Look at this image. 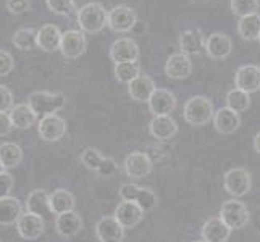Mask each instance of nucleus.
<instances>
[{"mask_svg":"<svg viewBox=\"0 0 260 242\" xmlns=\"http://www.w3.org/2000/svg\"><path fill=\"white\" fill-rule=\"evenodd\" d=\"M50 194L44 189H36L28 195V200H26V212H29L32 215H38V217H46L47 213H50Z\"/></svg>","mask_w":260,"mask_h":242,"instance_id":"obj_28","label":"nucleus"},{"mask_svg":"<svg viewBox=\"0 0 260 242\" xmlns=\"http://www.w3.org/2000/svg\"><path fill=\"white\" fill-rule=\"evenodd\" d=\"M78 24L83 32L87 34H97L101 32L109 20V12L105 10L102 4L99 2H89L83 5L78 10Z\"/></svg>","mask_w":260,"mask_h":242,"instance_id":"obj_1","label":"nucleus"},{"mask_svg":"<svg viewBox=\"0 0 260 242\" xmlns=\"http://www.w3.org/2000/svg\"><path fill=\"white\" fill-rule=\"evenodd\" d=\"M136 23H138V15L128 5L113 7L109 12L107 26H109L113 32H128L136 26Z\"/></svg>","mask_w":260,"mask_h":242,"instance_id":"obj_8","label":"nucleus"},{"mask_svg":"<svg viewBox=\"0 0 260 242\" xmlns=\"http://www.w3.org/2000/svg\"><path fill=\"white\" fill-rule=\"evenodd\" d=\"M61 32L55 24H44L38 29V47L44 52H55L60 50Z\"/></svg>","mask_w":260,"mask_h":242,"instance_id":"obj_24","label":"nucleus"},{"mask_svg":"<svg viewBox=\"0 0 260 242\" xmlns=\"http://www.w3.org/2000/svg\"><path fill=\"white\" fill-rule=\"evenodd\" d=\"M67 103V97L63 94H52V92H34L28 98V105L38 116L55 115Z\"/></svg>","mask_w":260,"mask_h":242,"instance_id":"obj_3","label":"nucleus"},{"mask_svg":"<svg viewBox=\"0 0 260 242\" xmlns=\"http://www.w3.org/2000/svg\"><path fill=\"white\" fill-rule=\"evenodd\" d=\"M110 60L113 63H124V61H138L139 46L129 38L116 39L110 46Z\"/></svg>","mask_w":260,"mask_h":242,"instance_id":"obj_14","label":"nucleus"},{"mask_svg":"<svg viewBox=\"0 0 260 242\" xmlns=\"http://www.w3.org/2000/svg\"><path fill=\"white\" fill-rule=\"evenodd\" d=\"M81 163L87 169H92V171L99 173L104 178H109L118 171V165H116V161L113 158L105 157L97 149L92 147L84 149V152L81 154Z\"/></svg>","mask_w":260,"mask_h":242,"instance_id":"obj_6","label":"nucleus"},{"mask_svg":"<svg viewBox=\"0 0 260 242\" xmlns=\"http://www.w3.org/2000/svg\"><path fill=\"white\" fill-rule=\"evenodd\" d=\"M55 229L63 237H75L83 229V220L75 210L61 213L55 218Z\"/></svg>","mask_w":260,"mask_h":242,"instance_id":"obj_23","label":"nucleus"},{"mask_svg":"<svg viewBox=\"0 0 260 242\" xmlns=\"http://www.w3.org/2000/svg\"><path fill=\"white\" fill-rule=\"evenodd\" d=\"M147 103H149V110L154 113V116L170 115L176 109V97L168 89L157 87Z\"/></svg>","mask_w":260,"mask_h":242,"instance_id":"obj_17","label":"nucleus"},{"mask_svg":"<svg viewBox=\"0 0 260 242\" xmlns=\"http://www.w3.org/2000/svg\"><path fill=\"white\" fill-rule=\"evenodd\" d=\"M46 4L50 12L60 16L71 15L75 10V0H46Z\"/></svg>","mask_w":260,"mask_h":242,"instance_id":"obj_37","label":"nucleus"},{"mask_svg":"<svg viewBox=\"0 0 260 242\" xmlns=\"http://www.w3.org/2000/svg\"><path fill=\"white\" fill-rule=\"evenodd\" d=\"M223 186H225V191L231 197H235V199L236 197H244L250 191L252 178H250L249 171L244 168H233L225 173Z\"/></svg>","mask_w":260,"mask_h":242,"instance_id":"obj_7","label":"nucleus"},{"mask_svg":"<svg viewBox=\"0 0 260 242\" xmlns=\"http://www.w3.org/2000/svg\"><path fill=\"white\" fill-rule=\"evenodd\" d=\"M13 128V123L10 118V113H0V137L10 134Z\"/></svg>","mask_w":260,"mask_h":242,"instance_id":"obj_42","label":"nucleus"},{"mask_svg":"<svg viewBox=\"0 0 260 242\" xmlns=\"http://www.w3.org/2000/svg\"><path fill=\"white\" fill-rule=\"evenodd\" d=\"M250 105V94L241 91V89H233L226 94V107L236 113H243Z\"/></svg>","mask_w":260,"mask_h":242,"instance_id":"obj_35","label":"nucleus"},{"mask_svg":"<svg viewBox=\"0 0 260 242\" xmlns=\"http://www.w3.org/2000/svg\"><path fill=\"white\" fill-rule=\"evenodd\" d=\"M144 213L146 212L142 210L136 202L121 200V203H118V207H116L113 217L124 229H131V228H136L142 221Z\"/></svg>","mask_w":260,"mask_h":242,"instance_id":"obj_13","label":"nucleus"},{"mask_svg":"<svg viewBox=\"0 0 260 242\" xmlns=\"http://www.w3.org/2000/svg\"><path fill=\"white\" fill-rule=\"evenodd\" d=\"M120 197H121V200L136 202L144 212L152 210L157 205V202H158L157 194L152 191L150 187H142V186L131 184V183L121 184V187H120Z\"/></svg>","mask_w":260,"mask_h":242,"instance_id":"obj_5","label":"nucleus"},{"mask_svg":"<svg viewBox=\"0 0 260 242\" xmlns=\"http://www.w3.org/2000/svg\"><path fill=\"white\" fill-rule=\"evenodd\" d=\"M5 7H7V10L13 15H23L29 10L31 2L29 0H7Z\"/></svg>","mask_w":260,"mask_h":242,"instance_id":"obj_40","label":"nucleus"},{"mask_svg":"<svg viewBox=\"0 0 260 242\" xmlns=\"http://www.w3.org/2000/svg\"><path fill=\"white\" fill-rule=\"evenodd\" d=\"M192 73V61L186 53H173L165 63V75L170 79L183 81L187 79Z\"/></svg>","mask_w":260,"mask_h":242,"instance_id":"obj_15","label":"nucleus"},{"mask_svg":"<svg viewBox=\"0 0 260 242\" xmlns=\"http://www.w3.org/2000/svg\"><path fill=\"white\" fill-rule=\"evenodd\" d=\"M5 171V168H4V165H2V161H0V173H4Z\"/></svg>","mask_w":260,"mask_h":242,"instance_id":"obj_45","label":"nucleus"},{"mask_svg":"<svg viewBox=\"0 0 260 242\" xmlns=\"http://www.w3.org/2000/svg\"><path fill=\"white\" fill-rule=\"evenodd\" d=\"M141 75V65L139 61H124V63L115 65V78L120 83L129 84L133 79H136Z\"/></svg>","mask_w":260,"mask_h":242,"instance_id":"obj_34","label":"nucleus"},{"mask_svg":"<svg viewBox=\"0 0 260 242\" xmlns=\"http://www.w3.org/2000/svg\"><path fill=\"white\" fill-rule=\"evenodd\" d=\"M179 49L186 55H197L202 49H205L204 36L199 29H187L179 34Z\"/></svg>","mask_w":260,"mask_h":242,"instance_id":"obj_27","label":"nucleus"},{"mask_svg":"<svg viewBox=\"0 0 260 242\" xmlns=\"http://www.w3.org/2000/svg\"><path fill=\"white\" fill-rule=\"evenodd\" d=\"M233 50V41L230 36L223 32H213L205 41V52L213 60L226 58Z\"/></svg>","mask_w":260,"mask_h":242,"instance_id":"obj_18","label":"nucleus"},{"mask_svg":"<svg viewBox=\"0 0 260 242\" xmlns=\"http://www.w3.org/2000/svg\"><path fill=\"white\" fill-rule=\"evenodd\" d=\"M23 160V150L15 142H4L0 144V161L4 168H15L21 163Z\"/></svg>","mask_w":260,"mask_h":242,"instance_id":"obj_32","label":"nucleus"},{"mask_svg":"<svg viewBox=\"0 0 260 242\" xmlns=\"http://www.w3.org/2000/svg\"><path fill=\"white\" fill-rule=\"evenodd\" d=\"M254 149H255L257 154L260 155V132H257L255 137H254Z\"/></svg>","mask_w":260,"mask_h":242,"instance_id":"obj_43","label":"nucleus"},{"mask_svg":"<svg viewBox=\"0 0 260 242\" xmlns=\"http://www.w3.org/2000/svg\"><path fill=\"white\" fill-rule=\"evenodd\" d=\"M13 184H15V179L10 173H7V171L0 173V199L10 195Z\"/></svg>","mask_w":260,"mask_h":242,"instance_id":"obj_41","label":"nucleus"},{"mask_svg":"<svg viewBox=\"0 0 260 242\" xmlns=\"http://www.w3.org/2000/svg\"><path fill=\"white\" fill-rule=\"evenodd\" d=\"M124 173H126L129 178L133 179H144L147 178L152 169H154V163H152L150 157L146 154V152H131V154L124 158Z\"/></svg>","mask_w":260,"mask_h":242,"instance_id":"obj_10","label":"nucleus"},{"mask_svg":"<svg viewBox=\"0 0 260 242\" xmlns=\"http://www.w3.org/2000/svg\"><path fill=\"white\" fill-rule=\"evenodd\" d=\"M10 118L13 126L18 129H28L36 123L38 115L32 112V109L28 103H18L10 110Z\"/></svg>","mask_w":260,"mask_h":242,"instance_id":"obj_29","label":"nucleus"},{"mask_svg":"<svg viewBox=\"0 0 260 242\" xmlns=\"http://www.w3.org/2000/svg\"><path fill=\"white\" fill-rule=\"evenodd\" d=\"M213 103L210 98L204 95H194L184 103L183 118L191 126H204L210 120H213Z\"/></svg>","mask_w":260,"mask_h":242,"instance_id":"obj_2","label":"nucleus"},{"mask_svg":"<svg viewBox=\"0 0 260 242\" xmlns=\"http://www.w3.org/2000/svg\"><path fill=\"white\" fill-rule=\"evenodd\" d=\"M201 234L205 242H226L231 236V229L218 217L205 221Z\"/></svg>","mask_w":260,"mask_h":242,"instance_id":"obj_25","label":"nucleus"},{"mask_svg":"<svg viewBox=\"0 0 260 242\" xmlns=\"http://www.w3.org/2000/svg\"><path fill=\"white\" fill-rule=\"evenodd\" d=\"M21 203L16 197H2L0 199V226H10L18 223L21 217Z\"/></svg>","mask_w":260,"mask_h":242,"instance_id":"obj_26","label":"nucleus"},{"mask_svg":"<svg viewBox=\"0 0 260 242\" xmlns=\"http://www.w3.org/2000/svg\"><path fill=\"white\" fill-rule=\"evenodd\" d=\"M235 86L247 94L260 91V66L257 65H243L235 73Z\"/></svg>","mask_w":260,"mask_h":242,"instance_id":"obj_11","label":"nucleus"},{"mask_svg":"<svg viewBox=\"0 0 260 242\" xmlns=\"http://www.w3.org/2000/svg\"><path fill=\"white\" fill-rule=\"evenodd\" d=\"M155 89L157 87L154 79L147 75H139L128 84V94L136 102H149V98L155 92Z\"/></svg>","mask_w":260,"mask_h":242,"instance_id":"obj_22","label":"nucleus"},{"mask_svg":"<svg viewBox=\"0 0 260 242\" xmlns=\"http://www.w3.org/2000/svg\"><path fill=\"white\" fill-rule=\"evenodd\" d=\"M13 109V94L7 86L0 84V113H8Z\"/></svg>","mask_w":260,"mask_h":242,"instance_id":"obj_38","label":"nucleus"},{"mask_svg":"<svg viewBox=\"0 0 260 242\" xmlns=\"http://www.w3.org/2000/svg\"><path fill=\"white\" fill-rule=\"evenodd\" d=\"M238 34L244 41H258L260 36V15H249L239 18L238 23Z\"/></svg>","mask_w":260,"mask_h":242,"instance_id":"obj_31","label":"nucleus"},{"mask_svg":"<svg viewBox=\"0 0 260 242\" xmlns=\"http://www.w3.org/2000/svg\"><path fill=\"white\" fill-rule=\"evenodd\" d=\"M67 134V121L58 115L42 116L39 121V136L46 142H57Z\"/></svg>","mask_w":260,"mask_h":242,"instance_id":"obj_12","label":"nucleus"},{"mask_svg":"<svg viewBox=\"0 0 260 242\" xmlns=\"http://www.w3.org/2000/svg\"><path fill=\"white\" fill-rule=\"evenodd\" d=\"M15 68V61L10 52L0 49V76H7L10 75Z\"/></svg>","mask_w":260,"mask_h":242,"instance_id":"obj_39","label":"nucleus"},{"mask_svg":"<svg viewBox=\"0 0 260 242\" xmlns=\"http://www.w3.org/2000/svg\"><path fill=\"white\" fill-rule=\"evenodd\" d=\"M12 44L20 50H31L34 47H38V31H36L34 28L18 29L13 34Z\"/></svg>","mask_w":260,"mask_h":242,"instance_id":"obj_33","label":"nucleus"},{"mask_svg":"<svg viewBox=\"0 0 260 242\" xmlns=\"http://www.w3.org/2000/svg\"><path fill=\"white\" fill-rule=\"evenodd\" d=\"M149 131L152 134V137L157 141H170L178 132V124L170 115L154 116L149 124Z\"/></svg>","mask_w":260,"mask_h":242,"instance_id":"obj_21","label":"nucleus"},{"mask_svg":"<svg viewBox=\"0 0 260 242\" xmlns=\"http://www.w3.org/2000/svg\"><path fill=\"white\" fill-rule=\"evenodd\" d=\"M16 229L20 232V236L23 239L34 240L42 236L44 232V220L38 215H32L29 212L23 213L20 220L16 223Z\"/></svg>","mask_w":260,"mask_h":242,"instance_id":"obj_19","label":"nucleus"},{"mask_svg":"<svg viewBox=\"0 0 260 242\" xmlns=\"http://www.w3.org/2000/svg\"><path fill=\"white\" fill-rule=\"evenodd\" d=\"M192 4H202V2H207V0H191Z\"/></svg>","mask_w":260,"mask_h":242,"instance_id":"obj_44","label":"nucleus"},{"mask_svg":"<svg viewBox=\"0 0 260 242\" xmlns=\"http://www.w3.org/2000/svg\"><path fill=\"white\" fill-rule=\"evenodd\" d=\"M87 47L86 36L83 31L78 29H70L61 34V42H60V52L67 60H76L81 55H84Z\"/></svg>","mask_w":260,"mask_h":242,"instance_id":"obj_9","label":"nucleus"},{"mask_svg":"<svg viewBox=\"0 0 260 242\" xmlns=\"http://www.w3.org/2000/svg\"><path fill=\"white\" fill-rule=\"evenodd\" d=\"M50 212L55 213L57 217L61 213L73 212L75 209V197L67 189H57L50 194Z\"/></svg>","mask_w":260,"mask_h":242,"instance_id":"obj_30","label":"nucleus"},{"mask_svg":"<svg viewBox=\"0 0 260 242\" xmlns=\"http://www.w3.org/2000/svg\"><path fill=\"white\" fill-rule=\"evenodd\" d=\"M95 236L101 242H123L124 228L115 217H104L95 225Z\"/></svg>","mask_w":260,"mask_h":242,"instance_id":"obj_16","label":"nucleus"},{"mask_svg":"<svg viewBox=\"0 0 260 242\" xmlns=\"http://www.w3.org/2000/svg\"><path fill=\"white\" fill-rule=\"evenodd\" d=\"M260 8L258 0H231V12L239 18L255 15Z\"/></svg>","mask_w":260,"mask_h":242,"instance_id":"obj_36","label":"nucleus"},{"mask_svg":"<svg viewBox=\"0 0 260 242\" xmlns=\"http://www.w3.org/2000/svg\"><path fill=\"white\" fill-rule=\"evenodd\" d=\"M213 126L220 134H233L236 132L241 126L239 113L233 112L228 107H221L213 115Z\"/></svg>","mask_w":260,"mask_h":242,"instance_id":"obj_20","label":"nucleus"},{"mask_svg":"<svg viewBox=\"0 0 260 242\" xmlns=\"http://www.w3.org/2000/svg\"><path fill=\"white\" fill-rule=\"evenodd\" d=\"M258 42H260V36H258Z\"/></svg>","mask_w":260,"mask_h":242,"instance_id":"obj_47","label":"nucleus"},{"mask_svg":"<svg viewBox=\"0 0 260 242\" xmlns=\"http://www.w3.org/2000/svg\"><path fill=\"white\" fill-rule=\"evenodd\" d=\"M194 242H205V240H204V239H202V240H194Z\"/></svg>","mask_w":260,"mask_h":242,"instance_id":"obj_46","label":"nucleus"},{"mask_svg":"<svg viewBox=\"0 0 260 242\" xmlns=\"http://www.w3.org/2000/svg\"><path fill=\"white\" fill-rule=\"evenodd\" d=\"M249 217L250 215L246 203L236 199L226 200L220 209V218L231 231L243 229L249 223Z\"/></svg>","mask_w":260,"mask_h":242,"instance_id":"obj_4","label":"nucleus"}]
</instances>
